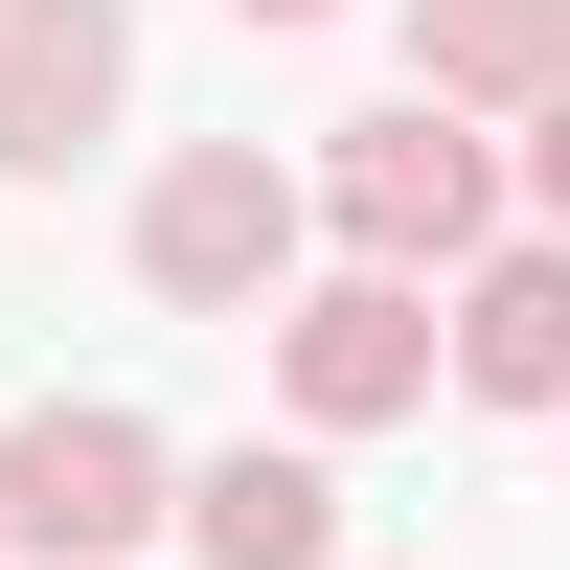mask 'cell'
I'll list each match as a JSON object with an SVG mask.
<instances>
[{"label": "cell", "instance_id": "cell-1", "mask_svg": "<svg viewBox=\"0 0 570 570\" xmlns=\"http://www.w3.org/2000/svg\"><path fill=\"white\" fill-rule=\"evenodd\" d=\"M502 206H525V160H502V115H456V91H365V115L320 137V252H365V274H480Z\"/></svg>", "mask_w": 570, "mask_h": 570}, {"label": "cell", "instance_id": "cell-2", "mask_svg": "<svg viewBox=\"0 0 570 570\" xmlns=\"http://www.w3.org/2000/svg\"><path fill=\"white\" fill-rule=\"evenodd\" d=\"M297 274H320V160H274V137H160L137 160V297L160 320H228L252 343Z\"/></svg>", "mask_w": 570, "mask_h": 570}, {"label": "cell", "instance_id": "cell-3", "mask_svg": "<svg viewBox=\"0 0 570 570\" xmlns=\"http://www.w3.org/2000/svg\"><path fill=\"white\" fill-rule=\"evenodd\" d=\"M0 548H23V570H137V548H183V434L115 411V389L0 411Z\"/></svg>", "mask_w": 570, "mask_h": 570}, {"label": "cell", "instance_id": "cell-4", "mask_svg": "<svg viewBox=\"0 0 570 570\" xmlns=\"http://www.w3.org/2000/svg\"><path fill=\"white\" fill-rule=\"evenodd\" d=\"M252 343H274V411H297V434H389V411H434V389H456L434 274H365V252H320Z\"/></svg>", "mask_w": 570, "mask_h": 570}, {"label": "cell", "instance_id": "cell-5", "mask_svg": "<svg viewBox=\"0 0 570 570\" xmlns=\"http://www.w3.org/2000/svg\"><path fill=\"white\" fill-rule=\"evenodd\" d=\"M115 115H137V0H0V183L115 160Z\"/></svg>", "mask_w": 570, "mask_h": 570}, {"label": "cell", "instance_id": "cell-6", "mask_svg": "<svg viewBox=\"0 0 570 570\" xmlns=\"http://www.w3.org/2000/svg\"><path fill=\"white\" fill-rule=\"evenodd\" d=\"M456 320V411H548L570 434V228H502L480 274H434Z\"/></svg>", "mask_w": 570, "mask_h": 570}, {"label": "cell", "instance_id": "cell-7", "mask_svg": "<svg viewBox=\"0 0 570 570\" xmlns=\"http://www.w3.org/2000/svg\"><path fill=\"white\" fill-rule=\"evenodd\" d=\"M343 434H228L183 456V570H343Z\"/></svg>", "mask_w": 570, "mask_h": 570}, {"label": "cell", "instance_id": "cell-8", "mask_svg": "<svg viewBox=\"0 0 570 570\" xmlns=\"http://www.w3.org/2000/svg\"><path fill=\"white\" fill-rule=\"evenodd\" d=\"M411 91H456V115L525 137L548 91H570V0H411Z\"/></svg>", "mask_w": 570, "mask_h": 570}, {"label": "cell", "instance_id": "cell-9", "mask_svg": "<svg viewBox=\"0 0 570 570\" xmlns=\"http://www.w3.org/2000/svg\"><path fill=\"white\" fill-rule=\"evenodd\" d=\"M502 160H525V228H570V91H548L525 137H502Z\"/></svg>", "mask_w": 570, "mask_h": 570}, {"label": "cell", "instance_id": "cell-10", "mask_svg": "<svg viewBox=\"0 0 570 570\" xmlns=\"http://www.w3.org/2000/svg\"><path fill=\"white\" fill-rule=\"evenodd\" d=\"M228 23H252V46H320V23H343V0H228Z\"/></svg>", "mask_w": 570, "mask_h": 570}, {"label": "cell", "instance_id": "cell-11", "mask_svg": "<svg viewBox=\"0 0 570 570\" xmlns=\"http://www.w3.org/2000/svg\"><path fill=\"white\" fill-rule=\"evenodd\" d=\"M0 570H23V548H0Z\"/></svg>", "mask_w": 570, "mask_h": 570}, {"label": "cell", "instance_id": "cell-12", "mask_svg": "<svg viewBox=\"0 0 570 570\" xmlns=\"http://www.w3.org/2000/svg\"><path fill=\"white\" fill-rule=\"evenodd\" d=\"M343 570H365V548H343Z\"/></svg>", "mask_w": 570, "mask_h": 570}]
</instances>
